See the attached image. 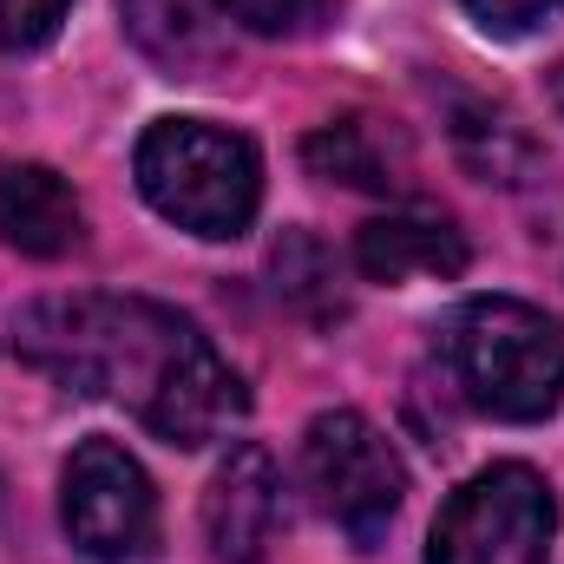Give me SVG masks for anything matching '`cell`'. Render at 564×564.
Here are the masks:
<instances>
[{"label": "cell", "mask_w": 564, "mask_h": 564, "mask_svg": "<svg viewBox=\"0 0 564 564\" xmlns=\"http://www.w3.org/2000/svg\"><path fill=\"white\" fill-rule=\"evenodd\" d=\"M486 33H499V40H519V33H532V26H545L552 13H558L564 0H459Z\"/></svg>", "instance_id": "2e32d148"}, {"label": "cell", "mask_w": 564, "mask_h": 564, "mask_svg": "<svg viewBox=\"0 0 564 564\" xmlns=\"http://www.w3.org/2000/svg\"><path fill=\"white\" fill-rule=\"evenodd\" d=\"M446 375L492 421H545L564 401V328L519 295H473L446 322Z\"/></svg>", "instance_id": "7a4b0ae2"}, {"label": "cell", "mask_w": 564, "mask_h": 564, "mask_svg": "<svg viewBox=\"0 0 564 564\" xmlns=\"http://www.w3.org/2000/svg\"><path fill=\"white\" fill-rule=\"evenodd\" d=\"M126 26L144 53L171 73V79H204L224 59V33H217V7L210 0H119Z\"/></svg>", "instance_id": "30bf717a"}, {"label": "cell", "mask_w": 564, "mask_h": 564, "mask_svg": "<svg viewBox=\"0 0 564 564\" xmlns=\"http://www.w3.org/2000/svg\"><path fill=\"white\" fill-rule=\"evenodd\" d=\"M302 492H308V506L335 532H348L368 552V545H381V532L401 512L408 466H401L394 440L368 421V414L328 408V414H315L308 433H302Z\"/></svg>", "instance_id": "277c9868"}, {"label": "cell", "mask_w": 564, "mask_h": 564, "mask_svg": "<svg viewBox=\"0 0 564 564\" xmlns=\"http://www.w3.org/2000/svg\"><path fill=\"white\" fill-rule=\"evenodd\" d=\"M13 355L66 394L132 408L171 446H210L250 414L243 375L210 335L144 295H46L20 308Z\"/></svg>", "instance_id": "6da1fadb"}, {"label": "cell", "mask_w": 564, "mask_h": 564, "mask_svg": "<svg viewBox=\"0 0 564 564\" xmlns=\"http://www.w3.org/2000/svg\"><path fill=\"white\" fill-rule=\"evenodd\" d=\"M59 525L99 564L144 558L158 539V492L119 440H86L59 473Z\"/></svg>", "instance_id": "8992f818"}, {"label": "cell", "mask_w": 564, "mask_h": 564, "mask_svg": "<svg viewBox=\"0 0 564 564\" xmlns=\"http://www.w3.org/2000/svg\"><path fill=\"white\" fill-rule=\"evenodd\" d=\"M355 270L368 282H414V276H459L466 270V237L440 210H388L361 224L355 237Z\"/></svg>", "instance_id": "9c48e42d"}, {"label": "cell", "mask_w": 564, "mask_h": 564, "mask_svg": "<svg viewBox=\"0 0 564 564\" xmlns=\"http://www.w3.org/2000/svg\"><path fill=\"white\" fill-rule=\"evenodd\" d=\"M552 99H558V112H564V59L552 66Z\"/></svg>", "instance_id": "e0dca14e"}, {"label": "cell", "mask_w": 564, "mask_h": 564, "mask_svg": "<svg viewBox=\"0 0 564 564\" xmlns=\"http://www.w3.org/2000/svg\"><path fill=\"white\" fill-rule=\"evenodd\" d=\"M224 20H237L243 33H263V40H295V33H315L328 20L335 0H210Z\"/></svg>", "instance_id": "5bb4252c"}, {"label": "cell", "mask_w": 564, "mask_h": 564, "mask_svg": "<svg viewBox=\"0 0 564 564\" xmlns=\"http://www.w3.org/2000/svg\"><path fill=\"white\" fill-rule=\"evenodd\" d=\"M270 276H276V295L282 302H295L302 315H315V322H335L348 302H341V289H335V257H328V243H315L308 230H282V243L270 250Z\"/></svg>", "instance_id": "7c38bea8"}, {"label": "cell", "mask_w": 564, "mask_h": 564, "mask_svg": "<svg viewBox=\"0 0 564 564\" xmlns=\"http://www.w3.org/2000/svg\"><path fill=\"white\" fill-rule=\"evenodd\" d=\"M308 171L328 177V184H348V191H408V151L394 132H381L375 119H341V126H322L302 144Z\"/></svg>", "instance_id": "8fae6325"}, {"label": "cell", "mask_w": 564, "mask_h": 564, "mask_svg": "<svg viewBox=\"0 0 564 564\" xmlns=\"http://www.w3.org/2000/svg\"><path fill=\"white\" fill-rule=\"evenodd\" d=\"M132 171L144 204L191 237H243L263 204L257 144L210 119H158L139 139Z\"/></svg>", "instance_id": "3957f363"}, {"label": "cell", "mask_w": 564, "mask_h": 564, "mask_svg": "<svg viewBox=\"0 0 564 564\" xmlns=\"http://www.w3.org/2000/svg\"><path fill=\"white\" fill-rule=\"evenodd\" d=\"M453 144H459V158H466L486 184H519V171L532 164L525 132H519L506 112H492V106H459V112H453Z\"/></svg>", "instance_id": "4fadbf2b"}, {"label": "cell", "mask_w": 564, "mask_h": 564, "mask_svg": "<svg viewBox=\"0 0 564 564\" xmlns=\"http://www.w3.org/2000/svg\"><path fill=\"white\" fill-rule=\"evenodd\" d=\"M552 532H558L552 486L532 466L506 459L446 499L426 539V564H545Z\"/></svg>", "instance_id": "5b68a950"}, {"label": "cell", "mask_w": 564, "mask_h": 564, "mask_svg": "<svg viewBox=\"0 0 564 564\" xmlns=\"http://www.w3.org/2000/svg\"><path fill=\"white\" fill-rule=\"evenodd\" d=\"M0 243L59 263L86 243V210L53 164H0Z\"/></svg>", "instance_id": "ba28073f"}, {"label": "cell", "mask_w": 564, "mask_h": 564, "mask_svg": "<svg viewBox=\"0 0 564 564\" xmlns=\"http://www.w3.org/2000/svg\"><path fill=\"white\" fill-rule=\"evenodd\" d=\"M282 532V466L270 446L243 440L204 486V539L224 564H257Z\"/></svg>", "instance_id": "52a82bcc"}, {"label": "cell", "mask_w": 564, "mask_h": 564, "mask_svg": "<svg viewBox=\"0 0 564 564\" xmlns=\"http://www.w3.org/2000/svg\"><path fill=\"white\" fill-rule=\"evenodd\" d=\"M66 7L73 0H0V46L7 53H26V46L53 40L59 20H66Z\"/></svg>", "instance_id": "9a60e30c"}]
</instances>
